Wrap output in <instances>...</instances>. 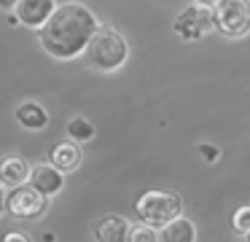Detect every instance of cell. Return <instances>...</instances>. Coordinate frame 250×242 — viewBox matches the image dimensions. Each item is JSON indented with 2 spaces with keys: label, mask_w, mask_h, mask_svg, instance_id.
Returning a JSON list of instances; mask_svg holds the SVG:
<instances>
[{
  "label": "cell",
  "mask_w": 250,
  "mask_h": 242,
  "mask_svg": "<svg viewBox=\"0 0 250 242\" xmlns=\"http://www.w3.org/2000/svg\"><path fill=\"white\" fill-rule=\"evenodd\" d=\"M100 19L83 3H62L51 14V19L38 30L41 48L57 62H73L83 57L100 30Z\"/></svg>",
  "instance_id": "obj_1"
},
{
  "label": "cell",
  "mask_w": 250,
  "mask_h": 242,
  "mask_svg": "<svg viewBox=\"0 0 250 242\" xmlns=\"http://www.w3.org/2000/svg\"><path fill=\"white\" fill-rule=\"evenodd\" d=\"M86 65L97 73H116L129 59V41L116 27L103 24L86 48Z\"/></svg>",
  "instance_id": "obj_2"
},
{
  "label": "cell",
  "mask_w": 250,
  "mask_h": 242,
  "mask_svg": "<svg viewBox=\"0 0 250 242\" xmlns=\"http://www.w3.org/2000/svg\"><path fill=\"white\" fill-rule=\"evenodd\" d=\"M135 213L143 223H151L156 229L167 226L178 215H183V199L175 191H162V188H151L143 197H137Z\"/></svg>",
  "instance_id": "obj_3"
},
{
  "label": "cell",
  "mask_w": 250,
  "mask_h": 242,
  "mask_svg": "<svg viewBox=\"0 0 250 242\" xmlns=\"http://www.w3.org/2000/svg\"><path fill=\"white\" fill-rule=\"evenodd\" d=\"M215 30L223 38H245L250 35V0H221L212 8Z\"/></svg>",
  "instance_id": "obj_4"
},
{
  "label": "cell",
  "mask_w": 250,
  "mask_h": 242,
  "mask_svg": "<svg viewBox=\"0 0 250 242\" xmlns=\"http://www.w3.org/2000/svg\"><path fill=\"white\" fill-rule=\"evenodd\" d=\"M49 210V197L38 191L30 183H22V186L11 188L6 199V213L17 220H38L46 215Z\"/></svg>",
  "instance_id": "obj_5"
},
{
  "label": "cell",
  "mask_w": 250,
  "mask_h": 242,
  "mask_svg": "<svg viewBox=\"0 0 250 242\" xmlns=\"http://www.w3.org/2000/svg\"><path fill=\"white\" fill-rule=\"evenodd\" d=\"M172 30L178 38L183 41H199V38L210 35L215 30V16H212V8L207 5H199V3H191L175 16L172 22Z\"/></svg>",
  "instance_id": "obj_6"
},
{
  "label": "cell",
  "mask_w": 250,
  "mask_h": 242,
  "mask_svg": "<svg viewBox=\"0 0 250 242\" xmlns=\"http://www.w3.org/2000/svg\"><path fill=\"white\" fill-rule=\"evenodd\" d=\"M54 11H57V0H17V5H14V14L30 30H41L51 19Z\"/></svg>",
  "instance_id": "obj_7"
},
{
  "label": "cell",
  "mask_w": 250,
  "mask_h": 242,
  "mask_svg": "<svg viewBox=\"0 0 250 242\" xmlns=\"http://www.w3.org/2000/svg\"><path fill=\"white\" fill-rule=\"evenodd\" d=\"M129 229L132 223L119 213H108L92 223L94 242H129Z\"/></svg>",
  "instance_id": "obj_8"
},
{
  "label": "cell",
  "mask_w": 250,
  "mask_h": 242,
  "mask_svg": "<svg viewBox=\"0 0 250 242\" xmlns=\"http://www.w3.org/2000/svg\"><path fill=\"white\" fill-rule=\"evenodd\" d=\"M30 186H35L43 197H57V194L65 188V172L57 170L54 164H35L30 172Z\"/></svg>",
  "instance_id": "obj_9"
},
{
  "label": "cell",
  "mask_w": 250,
  "mask_h": 242,
  "mask_svg": "<svg viewBox=\"0 0 250 242\" xmlns=\"http://www.w3.org/2000/svg\"><path fill=\"white\" fill-rule=\"evenodd\" d=\"M14 118L19 127H24L27 132H43L49 127V110L35 100H22L14 108Z\"/></svg>",
  "instance_id": "obj_10"
},
{
  "label": "cell",
  "mask_w": 250,
  "mask_h": 242,
  "mask_svg": "<svg viewBox=\"0 0 250 242\" xmlns=\"http://www.w3.org/2000/svg\"><path fill=\"white\" fill-rule=\"evenodd\" d=\"M49 161L57 167V170H62L67 175V172L78 170L83 161V151H81V143H76V140H62V143H57L54 148L49 151Z\"/></svg>",
  "instance_id": "obj_11"
},
{
  "label": "cell",
  "mask_w": 250,
  "mask_h": 242,
  "mask_svg": "<svg viewBox=\"0 0 250 242\" xmlns=\"http://www.w3.org/2000/svg\"><path fill=\"white\" fill-rule=\"evenodd\" d=\"M30 172H33V167H30L27 159H22V156H6V159H0V183L6 188H17L22 186V183H30Z\"/></svg>",
  "instance_id": "obj_12"
},
{
  "label": "cell",
  "mask_w": 250,
  "mask_h": 242,
  "mask_svg": "<svg viewBox=\"0 0 250 242\" xmlns=\"http://www.w3.org/2000/svg\"><path fill=\"white\" fill-rule=\"evenodd\" d=\"M159 242H196V223L186 215H178L159 229Z\"/></svg>",
  "instance_id": "obj_13"
},
{
  "label": "cell",
  "mask_w": 250,
  "mask_h": 242,
  "mask_svg": "<svg viewBox=\"0 0 250 242\" xmlns=\"http://www.w3.org/2000/svg\"><path fill=\"white\" fill-rule=\"evenodd\" d=\"M94 134H97V129H94V124L86 116H73L67 121V137L76 140V143H89Z\"/></svg>",
  "instance_id": "obj_14"
},
{
  "label": "cell",
  "mask_w": 250,
  "mask_h": 242,
  "mask_svg": "<svg viewBox=\"0 0 250 242\" xmlns=\"http://www.w3.org/2000/svg\"><path fill=\"white\" fill-rule=\"evenodd\" d=\"M129 242H159V229L151 223H132L129 229Z\"/></svg>",
  "instance_id": "obj_15"
},
{
  "label": "cell",
  "mask_w": 250,
  "mask_h": 242,
  "mask_svg": "<svg viewBox=\"0 0 250 242\" xmlns=\"http://www.w3.org/2000/svg\"><path fill=\"white\" fill-rule=\"evenodd\" d=\"M231 229L237 231L239 237H245L250 231V204H242V207L234 210L231 215Z\"/></svg>",
  "instance_id": "obj_16"
},
{
  "label": "cell",
  "mask_w": 250,
  "mask_h": 242,
  "mask_svg": "<svg viewBox=\"0 0 250 242\" xmlns=\"http://www.w3.org/2000/svg\"><path fill=\"white\" fill-rule=\"evenodd\" d=\"M199 154L205 156L207 161H215L218 156H221V151H218V148H215V145H212V143H202V145H199Z\"/></svg>",
  "instance_id": "obj_17"
},
{
  "label": "cell",
  "mask_w": 250,
  "mask_h": 242,
  "mask_svg": "<svg viewBox=\"0 0 250 242\" xmlns=\"http://www.w3.org/2000/svg\"><path fill=\"white\" fill-rule=\"evenodd\" d=\"M0 242H30V237L22 234V231H8V234L3 237Z\"/></svg>",
  "instance_id": "obj_18"
},
{
  "label": "cell",
  "mask_w": 250,
  "mask_h": 242,
  "mask_svg": "<svg viewBox=\"0 0 250 242\" xmlns=\"http://www.w3.org/2000/svg\"><path fill=\"white\" fill-rule=\"evenodd\" d=\"M6 199H8V191H6V186L0 183V215L6 213Z\"/></svg>",
  "instance_id": "obj_19"
},
{
  "label": "cell",
  "mask_w": 250,
  "mask_h": 242,
  "mask_svg": "<svg viewBox=\"0 0 250 242\" xmlns=\"http://www.w3.org/2000/svg\"><path fill=\"white\" fill-rule=\"evenodd\" d=\"M194 3H199V5H207V8H215L221 0H194Z\"/></svg>",
  "instance_id": "obj_20"
},
{
  "label": "cell",
  "mask_w": 250,
  "mask_h": 242,
  "mask_svg": "<svg viewBox=\"0 0 250 242\" xmlns=\"http://www.w3.org/2000/svg\"><path fill=\"white\" fill-rule=\"evenodd\" d=\"M14 5H17V0H0V8H11L14 11Z\"/></svg>",
  "instance_id": "obj_21"
},
{
  "label": "cell",
  "mask_w": 250,
  "mask_h": 242,
  "mask_svg": "<svg viewBox=\"0 0 250 242\" xmlns=\"http://www.w3.org/2000/svg\"><path fill=\"white\" fill-rule=\"evenodd\" d=\"M242 240H245V242H250V231H248V234H245V237H242Z\"/></svg>",
  "instance_id": "obj_22"
}]
</instances>
